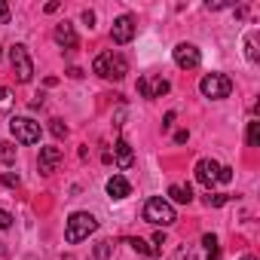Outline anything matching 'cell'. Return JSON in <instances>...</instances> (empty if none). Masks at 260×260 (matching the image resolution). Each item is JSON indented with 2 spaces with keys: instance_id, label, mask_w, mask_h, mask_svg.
<instances>
[{
  "instance_id": "e0dca14e",
  "label": "cell",
  "mask_w": 260,
  "mask_h": 260,
  "mask_svg": "<svg viewBox=\"0 0 260 260\" xmlns=\"http://www.w3.org/2000/svg\"><path fill=\"white\" fill-rule=\"evenodd\" d=\"M202 245H205V257L208 260H217L220 257V248H217V236L214 233H205L202 236Z\"/></svg>"
},
{
  "instance_id": "30bf717a",
  "label": "cell",
  "mask_w": 260,
  "mask_h": 260,
  "mask_svg": "<svg viewBox=\"0 0 260 260\" xmlns=\"http://www.w3.org/2000/svg\"><path fill=\"white\" fill-rule=\"evenodd\" d=\"M217 172H220V166L214 162V159H199L196 162V181L211 193V187L217 184Z\"/></svg>"
},
{
  "instance_id": "6da1fadb",
  "label": "cell",
  "mask_w": 260,
  "mask_h": 260,
  "mask_svg": "<svg viewBox=\"0 0 260 260\" xmlns=\"http://www.w3.org/2000/svg\"><path fill=\"white\" fill-rule=\"evenodd\" d=\"M92 71H95L98 77H104V80H122V77L128 74V61H125L122 52L107 49V52H101V55L92 61Z\"/></svg>"
},
{
  "instance_id": "7c38bea8",
  "label": "cell",
  "mask_w": 260,
  "mask_h": 260,
  "mask_svg": "<svg viewBox=\"0 0 260 260\" xmlns=\"http://www.w3.org/2000/svg\"><path fill=\"white\" fill-rule=\"evenodd\" d=\"M55 43L61 46V49H77L80 46V37H77V31H74V25L71 22H61V25H55Z\"/></svg>"
},
{
  "instance_id": "44dd1931",
  "label": "cell",
  "mask_w": 260,
  "mask_h": 260,
  "mask_svg": "<svg viewBox=\"0 0 260 260\" xmlns=\"http://www.w3.org/2000/svg\"><path fill=\"white\" fill-rule=\"evenodd\" d=\"M10 107H13V92L7 86H0V113H7Z\"/></svg>"
},
{
  "instance_id": "1f68e13d",
  "label": "cell",
  "mask_w": 260,
  "mask_h": 260,
  "mask_svg": "<svg viewBox=\"0 0 260 260\" xmlns=\"http://www.w3.org/2000/svg\"><path fill=\"white\" fill-rule=\"evenodd\" d=\"M172 122H175V110H169V113H166V119H162V128H172Z\"/></svg>"
},
{
  "instance_id": "836d02e7",
  "label": "cell",
  "mask_w": 260,
  "mask_h": 260,
  "mask_svg": "<svg viewBox=\"0 0 260 260\" xmlns=\"http://www.w3.org/2000/svg\"><path fill=\"white\" fill-rule=\"evenodd\" d=\"M242 260H257V257H254V254H245V257H242Z\"/></svg>"
},
{
  "instance_id": "484cf974",
  "label": "cell",
  "mask_w": 260,
  "mask_h": 260,
  "mask_svg": "<svg viewBox=\"0 0 260 260\" xmlns=\"http://www.w3.org/2000/svg\"><path fill=\"white\" fill-rule=\"evenodd\" d=\"M233 181V169L230 166H220V172H217V184H230Z\"/></svg>"
},
{
  "instance_id": "9c48e42d",
  "label": "cell",
  "mask_w": 260,
  "mask_h": 260,
  "mask_svg": "<svg viewBox=\"0 0 260 260\" xmlns=\"http://www.w3.org/2000/svg\"><path fill=\"white\" fill-rule=\"evenodd\" d=\"M138 92H141V98H162V95L169 92V80H166V77H150V74H144V77L138 80Z\"/></svg>"
},
{
  "instance_id": "5b68a950",
  "label": "cell",
  "mask_w": 260,
  "mask_h": 260,
  "mask_svg": "<svg viewBox=\"0 0 260 260\" xmlns=\"http://www.w3.org/2000/svg\"><path fill=\"white\" fill-rule=\"evenodd\" d=\"M10 132L19 144H37L40 141V122H34L31 116H13L10 119Z\"/></svg>"
},
{
  "instance_id": "603a6c76",
  "label": "cell",
  "mask_w": 260,
  "mask_h": 260,
  "mask_svg": "<svg viewBox=\"0 0 260 260\" xmlns=\"http://www.w3.org/2000/svg\"><path fill=\"white\" fill-rule=\"evenodd\" d=\"M110 251H113V242H107V239L95 245V257H98V260H107V257H110Z\"/></svg>"
},
{
  "instance_id": "83f0119b",
  "label": "cell",
  "mask_w": 260,
  "mask_h": 260,
  "mask_svg": "<svg viewBox=\"0 0 260 260\" xmlns=\"http://www.w3.org/2000/svg\"><path fill=\"white\" fill-rule=\"evenodd\" d=\"M7 22H10V7L0 0V25H7Z\"/></svg>"
},
{
  "instance_id": "8992f818",
  "label": "cell",
  "mask_w": 260,
  "mask_h": 260,
  "mask_svg": "<svg viewBox=\"0 0 260 260\" xmlns=\"http://www.w3.org/2000/svg\"><path fill=\"white\" fill-rule=\"evenodd\" d=\"M10 61H13V71H16L19 83H31V77H34V61H31V55H28V46L16 43V46L10 49Z\"/></svg>"
},
{
  "instance_id": "4316f807",
  "label": "cell",
  "mask_w": 260,
  "mask_h": 260,
  "mask_svg": "<svg viewBox=\"0 0 260 260\" xmlns=\"http://www.w3.org/2000/svg\"><path fill=\"white\" fill-rule=\"evenodd\" d=\"M10 226H13V214L0 208V230H10Z\"/></svg>"
},
{
  "instance_id": "2e32d148",
  "label": "cell",
  "mask_w": 260,
  "mask_h": 260,
  "mask_svg": "<svg viewBox=\"0 0 260 260\" xmlns=\"http://www.w3.org/2000/svg\"><path fill=\"white\" fill-rule=\"evenodd\" d=\"M128 245H132V251H135V254H141V257H159V254H162L159 248H153L150 242H144V239H138V236L128 239Z\"/></svg>"
},
{
  "instance_id": "7a4b0ae2",
  "label": "cell",
  "mask_w": 260,
  "mask_h": 260,
  "mask_svg": "<svg viewBox=\"0 0 260 260\" xmlns=\"http://www.w3.org/2000/svg\"><path fill=\"white\" fill-rule=\"evenodd\" d=\"M95 230H98V220H95L89 211H74V214L68 217V226H64V239H68L71 245H77V242L89 239Z\"/></svg>"
},
{
  "instance_id": "9a60e30c",
  "label": "cell",
  "mask_w": 260,
  "mask_h": 260,
  "mask_svg": "<svg viewBox=\"0 0 260 260\" xmlns=\"http://www.w3.org/2000/svg\"><path fill=\"white\" fill-rule=\"evenodd\" d=\"M169 196H172V202H178V205H190V202H193L190 184H172V187H169Z\"/></svg>"
},
{
  "instance_id": "4dcf8cb0",
  "label": "cell",
  "mask_w": 260,
  "mask_h": 260,
  "mask_svg": "<svg viewBox=\"0 0 260 260\" xmlns=\"http://www.w3.org/2000/svg\"><path fill=\"white\" fill-rule=\"evenodd\" d=\"M83 22L92 28V25H95V13H92V10H86V13H83Z\"/></svg>"
},
{
  "instance_id": "d4e9b609",
  "label": "cell",
  "mask_w": 260,
  "mask_h": 260,
  "mask_svg": "<svg viewBox=\"0 0 260 260\" xmlns=\"http://www.w3.org/2000/svg\"><path fill=\"white\" fill-rule=\"evenodd\" d=\"M0 184H4V187H10V190H16L22 181H19V175H13V172H4V175H0Z\"/></svg>"
},
{
  "instance_id": "f546056e",
  "label": "cell",
  "mask_w": 260,
  "mask_h": 260,
  "mask_svg": "<svg viewBox=\"0 0 260 260\" xmlns=\"http://www.w3.org/2000/svg\"><path fill=\"white\" fill-rule=\"evenodd\" d=\"M190 141V132H175V144H187Z\"/></svg>"
},
{
  "instance_id": "277c9868",
  "label": "cell",
  "mask_w": 260,
  "mask_h": 260,
  "mask_svg": "<svg viewBox=\"0 0 260 260\" xmlns=\"http://www.w3.org/2000/svg\"><path fill=\"white\" fill-rule=\"evenodd\" d=\"M199 92H202L205 98H211V101L230 98V92H233V80H230L226 74H205V77L199 80Z\"/></svg>"
},
{
  "instance_id": "8fae6325",
  "label": "cell",
  "mask_w": 260,
  "mask_h": 260,
  "mask_svg": "<svg viewBox=\"0 0 260 260\" xmlns=\"http://www.w3.org/2000/svg\"><path fill=\"white\" fill-rule=\"evenodd\" d=\"M61 147H40V159H37V166H40V175H52L55 169H58V162H61Z\"/></svg>"
},
{
  "instance_id": "f1b7e54d",
  "label": "cell",
  "mask_w": 260,
  "mask_h": 260,
  "mask_svg": "<svg viewBox=\"0 0 260 260\" xmlns=\"http://www.w3.org/2000/svg\"><path fill=\"white\" fill-rule=\"evenodd\" d=\"M166 242H169V239H166V233L159 230V233L153 236V248H159V251H162V245H166Z\"/></svg>"
},
{
  "instance_id": "52a82bcc",
  "label": "cell",
  "mask_w": 260,
  "mask_h": 260,
  "mask_svg": "<svg viewBox=\"0 0 260 260\" xmlns=\"http://www.w3.org/2000/svg\"><path fill=\"white\" fill-rule=\"evenodd\" d=\"M132 37H135V16H119L116 22H113V28H110V40L116 43V46H125V43H132Z\"/></svg>"
},
{
  "instance_id": "d6a6232c",
  "label": "cell",
  "mask_w": 260,
  "mask_h": 260,
  "mask_svg": "<svg viewBox=\"0 0 260 260\" xmlns=\"http://www.w3.org/2000/svg\"><path fill=\"white\" fill-rule=\"evenodd\" d=\"M68 77H74V80H80V77H83V71H80V68H68Z\"/></svg>"
},
{
  "instance_id": "3957f363",
  "label": "cell",
  "mask_w": 260,
  "mask_h": 260,
  "mask_svg": "<svg viewBox=\"0 0 260 260\" xmlns=\"http://www.w3.org/2000/svg\"><path fill=\"white\" fill-rule=\"evenodd\" d=\"M144 220L153 223V226H172V223L178 220V214H175V208H172L169 199H162V196H150L147 205H144Z\"/></svg>"
},
{
  "instance_id": "ba28073f",
  "label": "cell",
  "mask_w": 260,
  "mask_h": 260,
  "mask_svg": "<svg viewBox=\"0 0 260 260\" xmlns=\"http://www.w3.org/2000/svg\"><path fill=\"white\" fill-rule=\"evenodd\" d=\"M172 58H175V64L184 68V71L199 68V61H202V55H199V49H196L193 43H178V46L172 49Z\"/></svg>"
},
{
  "instance_id": "ac0fdd59",
  "label": "cell",
  "mask_w": 260,
  "mask_h": 260,
  "mask_svg": "<svg viewBox=\"0 0 260 260\" xmlns=\"http://www.w3.org/2000/svg\"><path fill=\"white\" fill-rule=\"evenodd\" d=\"M245 141H248V147H257V144H260V119H251V122H248Z\"/></svg>"
},
{
  "instance_id": "ffe728a7",
  "label": "cell",
  "mask_w": 260,
  "mask_h": 260,
  "mask_svg": "<svg viewBox=\"0 0 260 260\" xmlns=\"http://www.w3.org/2000/svg\"><path fill=\"white\" fill-rule=\"evenodd\" d=\"M245 55H248V61H260V55H257V40H254V34H248L245 37Z\"/></svg>"
},
{
  "instance_id": "cb8c5ba5",
  "label": "cell",
  "mask_w": 260,
  "mask_h": 260,
  "mask_svg": "<svg viewBox=\"0 0 260 260\" xmlns=\"http://www.w3.org/2000/svg\"><path fill=\"white\" fill-rule=\"evenodd\" d=\"M49 128H52L55 138H68V125H64L61 119H49Z\"/></svg>"
},
{
  "instance_id": "d6986e66",
  "label": "cell",
  "mask_w": 260,
  "mask_h": 260,
  "mask_svg": "<svg viewBox=\"0 0 260 260\" xmlns=\"http://www.w3.org/2000/svg\"><path fill=\"white\" fill-rule=\"evenodd\" d=\"M0 162H4V166H13V162H16V144H13V141L0 144Z\"/></svg>"
},
{
  "instance_id": "4fadbf2b",
  "label": "cell",
  "mask_w": 260,
  "mask_h": 260,
  "mask_svg": "<svg viewBox=\"0 0 260 260\" xmlns=\"http://www.w3.org/2000/svg\"><path fill=\"white\" fill-rule=\"evenodd\" d=\"M113 156H116V166L119 169H132L135 166V150L128 147V141H122V138L113 144Z\"/></svg>"
},
{
  "instance_id": "5bb4252c",
  "label": "cell",
  "mask_w": 260,
  "mask_h": 260,
  "mask_svg": "<svg viewBox=\"0 0 260 260\" xmlns=\"http://www.w3.org/2000/svg\"><path fill=\"white\" fill-rule=\"evenodd\" d=\"M128 193H132V184H128L122 175H113V178L107 181V196H110V199H125Z\"/></svg>"
},
{
  "instance_id": "7402d4cb",
  "label": "cell",
  "mask_w": 260,
  "mask_h": 260,
  "mask_svg": "<svg viewBox=\"0 0 260 260\" xmlns=\"http://www.w3.org/2000/svg\"><path fill=\"white\" fill-rule=\"evenodd\" d=\"M226 199H230L226 193H208V196H205V205H208V208H220Z\"/></svg>"
}]
</instances>
